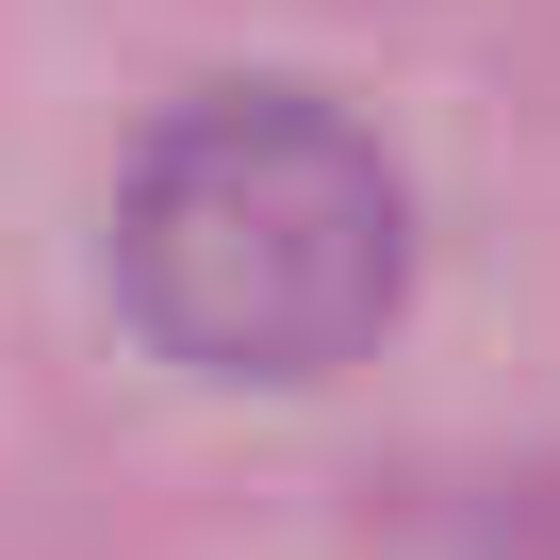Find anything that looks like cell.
<instances>
[{"label":"cell","mask_w":560,"mask_h":560,"mask_svg":"<svg viewBox=\"0 0 560 560\" xmlns=\"http://www.w3.org/2000/svg\"><path fill=\"white\" fill-rule=\"evenodd\" d=\"M412 280V198L380 132L298 83L182 100L116 182V298L182 380H330Z\"/></svg>","instance_id":"obj_1"}]
</instances>
